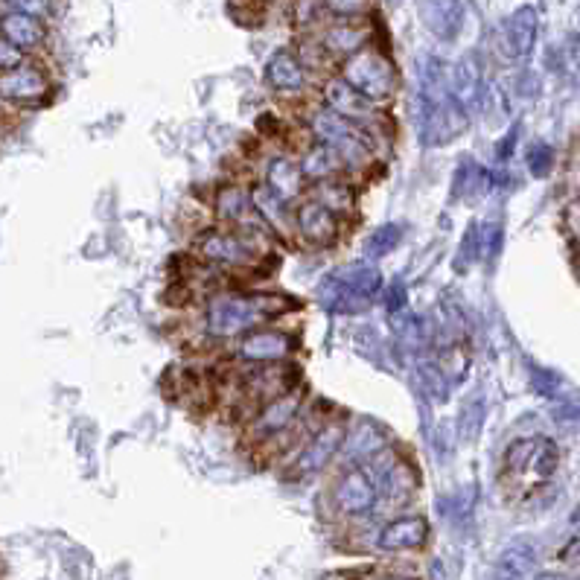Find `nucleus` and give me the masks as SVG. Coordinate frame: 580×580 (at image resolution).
<instances>
[{
	"label": "nucleus",
	"mask_w": 580,
	"mask_h": 580,
	"mask_svg": "<svg viewBox=\"0 0 580 580\" xmlns=\"http://www.w3.org/2000/svg\"><path fill=\"white\" fill-rule=\"evenodd\" d=\"M292 213H295V237H301L309 248H330L342 234V219L309 196H304Z\"/></svg>",
	"instance_id": "obj_10"
},
{
	"label": "nucleus",
	"mask_w": 580,
	"mask_h": 580,
	"mask_svg": "<svg viewBox=\"0 0 580 580\" xmlns=\"http://www.w3.org/2000/svg\"><path fill=\"white\" fill-rule=\"evenodd\" d=\"M368 38H371V30L365 24H359L353 18H342L324 33L321 47L330 59H350V56H356L359 50L368 47Z\"/></svg>",
	"instance_id": "obj_15"
},
{
	"label": "nucleus",
	"mask_w": 580,
	"mask_h": 580,
	"mask_svg": "<svg viewBox=\"0 0 580 580\" xmlns=\"http://www.w3.org/2000/svg\"><path fill=\"white\" fill-rule=\"evenodd\" d=\"M324 3H327V9L336 12L339 18H356V15L368 6V0H324Z\"/></svg>",
	"instance_id": "obj_26"
},
{
	"label": "nucleus",
	"mask_w": 580,
	"mask_h": 580,
	"mask_svg": "<svg viewBox=\"0 0 580 580\" xmlns=\"http://www.w3.org/2000/svg\"><path fill=\"white\" fill-rule=\"evenodd\" d=\"M385 435L376 423H356L342 446V458L353 461V464H368L374 455H379L385 449Z\"/></svg>",
	"instance_id": "obj_19"
},
{
	"label": "nucleus",
	"mask_w": 580,
	"mask_h": 580,
	"mask_svg": "<svg viewBox=\"0 0 580 580\" xmlns=\"http://www.w3.org/2000/svg\"><path fill=\"white\" fill-rule=\"evenodd\" d=\"M560 222H563V234L569 237V242L580 248V196L569 199L563 205V213H560Z\"/></svg>",
	"instance_id": "obj_24"
},
{
	"label": "nucleus",
	"mask_w": 580,
	"mask_h": 580,
	"mask_svg": "<svg viewBox=\"0 0 580 580\" xmlns=\"http://www.w3.org/2000/svg\"><path fill=\"white\" fill-rule=\"evenodd\" d=\"M21 65H24V50H18L9 38L0 35V73L21 68Z\"/></svg>",
	"instance_id": "obj_25"
},
{
	"label": "nucleus",
	"mask_w": 580,
	"mask_h": 580,
	"mask_svg": "<svg viewBox=\"0 0 580 580\" xmlns=\"http://www.w3.org/2000/svg\"><path fill=\"white\" fill-rule=\"evenodd\" d=\"M309 199H315L321 207H327L333 216H353L356 210V190L347 178H330V181H318L309 184Z\"/></svg>",
	"instance_id": "obj_18"
},
{
	"label": "nucleus",
	"mask_w": 580,
	"mask_h": 580,
	"mask_svg": "<svg viewBox=\"0 0 580 580\" xmlns=\"http://www.w3.org/2000/svg\"><path fill=\"white\" fill-rule=\"evenodd\" d=\"M0 35L9 38L18 50H33L44 41V24L33 15L9 12V15L0 18Z\"/></svg>",
	"instance_id": "obj_21"
},
{
	"label": "nucleus",
	"mask_w": 580,
	"mask_h": 580,
	"mask_svg": "<svg viewBox=\"0 0 580 580\" xmlns=\"http://www.w3.org/2000/svg\"><path fill=\"white\" fill-rule=\"evenodd\" d=\"M289 309V298L274 292H213L205 307V330L210 339H242L266 327Z\"/></svg>",
	"instance_id": "obj_1"
},
{
	"label": "nucleus",
	"mask_w": 580,
	"mask_h": 580,
	"mask_svg": "<svg viewBox=\"0 0 580 580\" xmlns=\"http://www.w3.org/2000/svg\"><path fill=\"white\" fill-rule=\"evenodd\" d=\"M277 199H283L286 205H298L307 196V175L301 170V161L289 158V155H274L266 164V181Z\"/></svg>",
	"instance_id": "obj_14"
},
{
	"label": "nucleus",
	"mask_w": 580,
	"mask_h": 580,
	"mask_svg": "<svg viewBox=\"0 0 580 580\" xmlns=\"http://www.w3.org/2000/svg\"><path fill=\"white\" fill-rule=\"evenodd\" d=\"M379 580H411V578H400V575H385V578Z\"/></svg>",
	"instance_id": "obj_29"
},
{
	"label": "nucleus",
	"mask_w": 580,
	"mask_h": 580,
	"mask_svg": "<svg viewBox=\"0 0 580 580\" xmlns=\"http://www.w3.org/2000/svg\"><path fill=\"white\" fill-rule=\"evenodd\" d=\"M266 82L272 85L274 91H280V94H298L307 85V68H304V62L295 53L280 50V53H274L272 59H269V65H266Z\"/></svg>",
	"instance_id": "obj_17"
},
{
	"label": "nucleus",
	"mask_w": 580,
	"mask_h": 580,
	"mask_svg": "<svg viewBox=\"0 0 580 580\" xmlns=\"http://www.w3.org/2000/svg\"><path fill=\"white\" fill-rule=\"evenodd\" d=\"M15 12L33 15V18H44L50 12V0H6Z\"/></svg>",
	"instance_id": "obj_27"
},
{
	"label": "nucleus",
	"mask_w": 580,
	"mask_h": 580,
	"mask_svg": "<svg viewBox=\"0 0 580 580\" xmlns=\"http://www.w3.org/2000/svg\"><path fill=\"white\" fill-rule=\"evenodd\" d=\"M0 97L9 103L33 108L50 97V79L44 70L33 68V65L6 70V73H0Z\"/></svg>",
	"instance_id": "obj_11"
},
{
	"label": "nucleus",
	"mask_w": 580,
	"mask_h": 580,
	"mask_svg": "<svg viewBox=\"0 0 580 580\" xmlns=\"http://www.w3.org/2000/svg\"><path fill=\"white\" fill-rule=\"evenodd\" d=\"M324 105H327L330 111H336L339 117H344L347 123H353L356 129L368 132V135L376 140V132H379V126H382V117H379L376 105L368 103L362 94H356V91L344 82L342 76H336V79H330V82L324 85Z\"/></svg>",
	"instance_id": "obj_9"
},
{
	"label": "nucleus",
	"mask_w": 580,
	"mask_h": 580,
	"mask_svg": "<svg viewBox=\"0 0 580 580\" xmlns=\"http://www.w3.org/2000/svg\"><path fill=\"white\" fill-rule=\"evenodd\" d=\"M301 414H304V385H298L295 391L266 403L245 423V435L254 446L272 444L274 438L286 435L301 420Z\"/></svg>",
	"instance_id": "obj_7"
},
{
	"label": "nucleus",
	"mask_w": 580,
	"mask_h": 580,
	"mask_svg": "<svg viewBox=\"0 0 580 580\" xmlns=\"http://www.w3.org/2000/svg\"><path fill=\"white\" fill-rule=\"evenodd\" d=\"M301 170L307 175L309 184L318 181H330V178H347V167L342 164L339 152L327 143H312L304 158H301Z\"/></svg>",
	"instance_id": "obj_20"
},
{
	"label": "nucleus",
	"mask_w": 580,
	"mask_h": 580,
	"mask_svg": "<svg viewBox=\"0 0 580 580\" xmlns=\"http://www.w3.org/2000/svg\"><path fill=\"white\" fill-rule=\"evenodd\" d=\"M347 438V426L344 423H324L315 432H309V438L289 455V470L292 478H312L324 473L336 458H342V446Z\"/></svg>",
	"instance_id": "obj_5"
},
{
	"label": "nucleus",
	"mask_w": 580,
	"mask_h": 580,
	"mask_svg": "<svg viewBox=\"0 0 580 580\" xmlns=\"http://www.w3.org/2000/svg\"><path fill=\"white\" fill-rule=\"evenodd\" d=\"M572 522H580V505L575 508V513H572Z\"/></svg>",
	"instance_id": "obj_30"
},
{
	"label": "nucleus",
	"mask_w": 580,
	"mask_h": 580,
	"mask_svg": "<svg viewBox=\"0 0 580 580\" xmlns=\"http://www.w3.org/2000/svg\"><path fill=\"white\" fill-rule=\"evenodd\" d=\"M560 464V452L551 438L543 435H528V438H516L505 449L502 458V470L505 476L513 481H522L528 487V493H537L543 484H548Z\"/></svg>",
	"instance_id": "obj_3"
},
{
	"label": "nucleus",
	"mask_w": 580,
	"mask_h": 580,
	"mask_svg": "<svg viewBox=\"0 0 580 580\" xmlns=\"http://www.w3.org/2000/svg\"><path fill=\"white\" fill-rule=\"evenodd\" d=\"M213 210L216 216L228 225V228H248V231H266L272 234L263 219L257 216L254 210V199L245 187L239 184H228V187H219L216 196H213Z\"/></svg>",
	"instance_id": "obj_12"
},
{
	"label": "nucleus",
	"mask_w": 580,
	"mask_h": 580,
	"mask_svg": "<svg viewBox=\"0 0 580 580\" xmlns=\"http://www.w3.org/2000/svg\"><path fill=\"white\" fill-rule=\"evenodd\" d=\"M342 79L374 105L388 103L400 88V73L394 68V62L388 59L385 50H376V47H365L356 56L344 59Z\"/></svg>",
	"instance_id": "obj_4"
},
{
	"label": "nucleus",
	"mask_w": 580,
	"mask_h": 580,
	"mask_svg": "<svg viewBox=\"0 0 580 580\" xmlns=\"http://www.w3.org/2000/svg\"><path fill=\"white\" fill-rule=\"evenodd\" d=\"M557 560L560 563H566V566H578L580 563V531H575L563 546H560V551H557Z\"/></svg>",
	"instance_id": "obj_28"
},
{
	"label": "nucleus",
	"mask_w": 580,
	"mask_h": 580,
	"mask_svg": "<svg viewBox=\"0 0 580 580\" xmlns=\"http://www.w3.org/2000/svg\"><path fill=\"white\" fill-rule=\"evenodd\" d=\"M330 502H333V511L344 519L371 516L379 505L376 481L362 464H347L330 487Z\"/></svg>",
	"instance_id": "obj_6"
},
{
	"label": "nucleus",
	"mask_w": 580,
	"mask_h": 580,
	"mask_svg": "<svg viewBox=\"0 0 580 580\" xmlns=\"http://www.w3.org/2000/svg\"><path fill=\"white\" fill-rule=\"evenodd\" d=\"M426 540H429V522L417 513H409V516H394L391 522H385L374 537V546L379 551L400 554V551L423 548Z\"/></svg>",
	"instance_id": "obj_13"
},
{
	"label": "nucleus",
	"mask_w": 580,
	"mask_h": 580,
	"mask_svg": "<svg viewBox=\"0 0 580 580\" xmlns=\"http://www.w3.org/2000/svg\"><path fill=\"white\" fill-rule=\"evenodd\" d=\"M263 237H272L266 231H248V228H213L205 231L196 251L199 257L216 266V269H234V272H245V269H257L260 257H263Z\"/></svg>",
	"instance_id": "obj_2"
},
{
	"label": "nucleus",
	"mask_w": 580,
	"mask_h": 580,
	"mask_svg": "<svg viewBox=\"0 0 580 580\" xmlns=\"http://www.w3.org/2000/svg\"><path fill=\"white\" fill-rule=\"evenodd\" d=\"M537 566V551L531 543H516L496 563V580H525Z\"/></svg>",
	"instance_id": "obj_23"
},
{
	"label": "nucleus",
	"mask_w": 580,
	"mask_h": 580,
	"mask_svg": "<svg viewBox=\"0 0 580 580\" xmlns=\"http://www.w3.org/2000/svg\"><path fill=\"white\" fill-rule=\"evenodd\" d=\"M254 199V210L263 219V225L272 231V237H283V234H295V207L286 205L283 199H277L266 184H257L251 190Z\"/></svg>",
	"instance_id": "obj_16"
},
{
	"label": "nucleus",
	"mask_w": 580,
	"mask_h": 580,
	"mask_svg": "<svg viewBox=\"0 0 580 580\" xmlns=\"http://www.w3.org/2000/svg\"><path fill=\"white\" fill-rule=\"evenodd\" d=\"M295 350H298V339L292 333L274 330V327H257V330L245 333L234 344L237 362H245V365H277V362H289V356Z\"/></svg>",
	"instance_id": "obj_8"
},
{
	"label": "nucleus",
	"mask_w": 580,
	"mask_h": 580,
	"mask_svg": "<svg viewBox=\"0 0 580 580\" xmlns=\"http://www.w3.org/2000/svg\"><path fill=\"white\" fill-rule=\"evenodd\" d=\"M420 18L435 35L452 38L461 27V6H458V0H426L420 6Z\"/></svg>",
	"instance_id": "obj_22"
}]
</instances>
